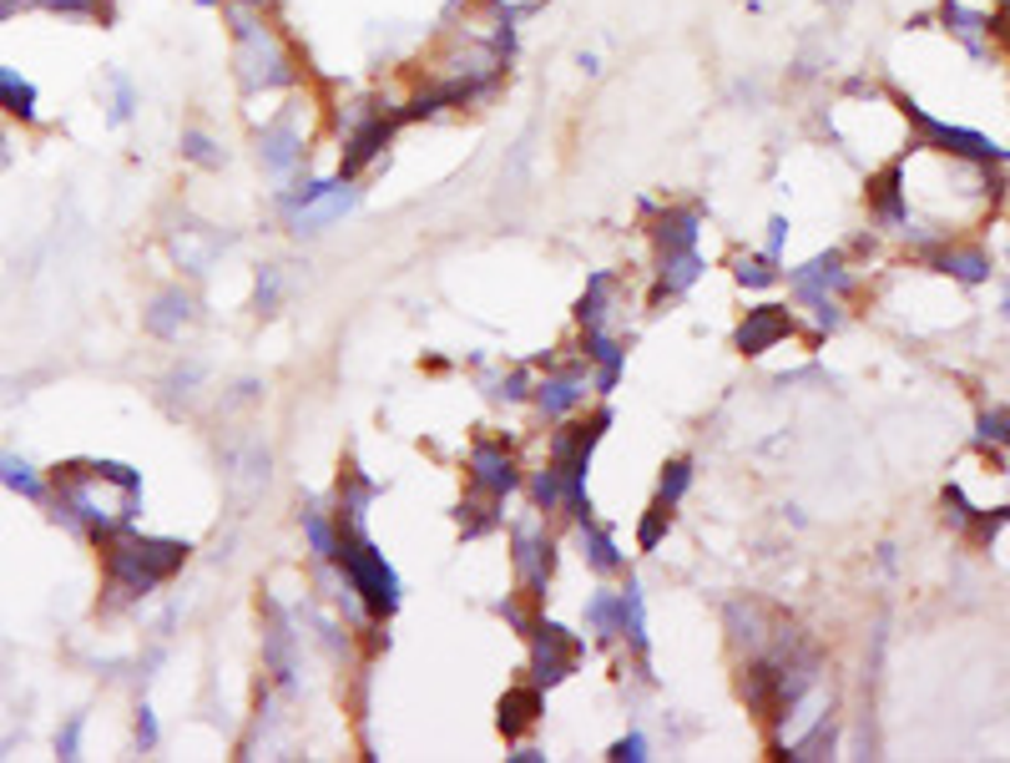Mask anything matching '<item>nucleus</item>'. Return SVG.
I'll list each match as a JSON object with an SVG mask.
<instances>
[{"mask_svg":"<svg viewBox=\"0 0 1010 763\" xmlns=\"http://www.w3.org/2000/svg\"><path fill=\"white\" fill-rule=\"evenodd\" d=\"M980 441H1006V415H1000V410H996V415H986V420H980Z\"/></svg>","mask_w":1010,"mask_h":763,"instance_id":"a19ab883","label":"nucleus"},{"mask_svg":"<svg viewBox=\"0 0 1010 763\" xmlns=\"http://www.w3.org/2000/svg\"><path fill=\"white\" fill-rule=\"evenodd\" d=\"M788 284L798 288V298H814V294H849V288H854V278H849V268H844V258H839V253H819L814 263L794 268V274H788Z\"/></svg>","mask_w":1010,"mask_h":763,"instance_id":"1a4fd4ad","label":"nucleus"},{"mask_svg":"<svg viewBox=\"0 0 1010 763\" xmlns=\"http://www.w3.org/2000/svg\"><path fill=\"white\" fill-rule=\"evenodd\" d=\"M36 107H41L36 86L25 82L15 66H0V112L15 121H36Z\"/></svg>","mask_w":1010,"mask_h":763,"instance_id":"f3484780","label":"nucleus"},{"mask_svg":"<svg viewBox=\"0 0 1010 763\" xmlns=\"http://www.w3.org/2000/svg\"><path fill=\"white\" fill-rule=\"evenodd\" d=\"M586 531V566H592V572H621V566H627V551H617V541H612V531H606V526H592L586 521L582 526Z\"/></svg>","mask_w":1010,"mask_h":763,"instance_id":"5701e85b","label":"nucleus"},{"mask_svg":"<svg viewBox=\"0 0 1010 763\" xmlns=\"http://www.w3.org/2000/svg\"><path fill=\"white\" fill-rule=\"evenodd\" d=\"M394 121L400 117H369L364 127H354V137H349V152H344V168H339V178H354L364 162H374L380 157V147L394 137Z\"/></svg>","mask_w":1010,"mask_h":763,"instance_id":"4468645a","label":"nucleus"},{"mask_svg":"<svg viewBox=\"0 0 1010 763\" xmlns=\"http://www.w3.org/2000/svg\"><path fill=\"white\" fill-rule=\"evenodd\" d=\"M612 294H617V278H612V274H592V284H586V298H582V309H576V319H582L586 329H602Z\"/></svg>","mask_w":1010,"mask_h":763,"instance_id":"a878e982","label":"nucleus"},{"mask_svg":"<svg viewBox=\"0 0 1010 763\" xmlns=\"http://www.w3.org/2000/svg\"><path fill=\"white\" fill-rule=\"evenodd\" d=\"M904 112H910V121H915L919 131H925V147H939V152L960 157V162H1000V147L990 142V137H980V131H965V127H945L939 117H929V112H919L915 102H904Z\"/></svg>","mask_w":1010,"mask_h":763,"instance_id":"39448f33","label":"nucleus"},{"mask_svg":"<svg viewBox=\"0 0 1010 763\" xmlns=\"http://www.w3.org/2000/svg\"><path fill=\"white\" fill-rule=\"evenodd\" d=\"M551 537H541L535 526H525V531H515V576L525 582V592H546V582H551Z\"/></svg>","mask_w":1010,"mask_h":763,"instance_id":"6e6552de","label":"nucleus"},{"mask_svg":"<svg viewBox=\"0 0 1010 763\" xmlns=\"http://www.w3.org/2000/svg\"><path fill=\"white\" fill-rule=\"evenodd\" d=\"M662 526H667V506L657 501L652 511H647V521H642V531H637V541H642V551H652L657 541H662Z\"/></svg>","mask_w":1010,"mask_h":763,"instance_id":"4c0bfd02","label":"nucleus"},{"mask_svg":"<svg viewBox=\"0 0 1010 763\" xmlns=\"http://www.w3.org/2000/svg\"><path fill=\"white\" fill-rule=\"evenodd\" d=\"M945 25H950V31L975 51V56L986 51V15H970V11H960L955 0H945Z\"/></svg>","mask_w":1010,"mask_h":763,"instance_id":"bb28decb","label":"nucleus"},{"mask_svg":"<svg viewBox=\"0 0 1010 763\" xmlns=\"http://www.w3.org/2000/svg\"><path fill=\"white\" fill-rule=\"evenodd\" d=\"M233 21H238V66H243V82L248 86H284L288 76V56L284 46L274 41V31L263 21H253L248 11H233Z\"/></svg>","mask_w":1010,"mask_h":763,"instance_id":"20e7f679","label":"nucleus"},{"mask_svg":"<svg viewBox=\"0 0 1010 763\" xmlns=\"http://www.w3.org/2000/svg\"><path fill=\"white\" fill-rule=\"evenodd\" d=\"M354 203H359V192L349 188V182H339L333 192H323V198H313V203L298 208V213H294V227H298V233H319V227L339 223L344 213H354Z\"/></svg>","mask_w":1010,"mask_h":763,"instance_id":"ddd939ff","label":"nucleus"},{"mask_svg":"<svg viewBox=\"0 0 1010 763\" xmlns=\"http://www.w3.org/2000/svg\"><path fill=\"white\" fill-rule=\"evenodd\" d=\"M586 627H592L602 643H612V637L621 633V592H596L592 602H586Z\"/></svg>","mask_w":1010,"mask_h":763,"instance_id":"393cba45","label":"nucleus"},{"mask_svg":"<svg viewBox=\"0 0 1010 763\" xmlns=\"http://www.w3.org/2000/svg\"><path fill=\"white\" fill-rule=\"evenodd\" d=\"M137 743L142 749H157V718H152V708H137Z\"/></svg>","mask_w":1010,"mask_h":763,"instance_id":"ea45409f","label":"nucleus"},{"mask_svg":"<svg viewBox=\"0 0 1010 763\" xmlns=\"http://www.w3.org/2000/svg\"><path fill=\"white\" fill-rule=\"evenodd\" d=\"M688 486H692V460H672V466L662 470V486H657V501L672 511V506L688 496Z\"/></svg>","mask_w":1010,"mask_h":763,"instance_id":"7c9ffc66","label":"nucleus"},{"mask_svg":"<svg viewBox=\"0 0 1010 763\" xmlns=\"http://www.w3.org/2000/svg\"><path fill=\"white\" fill-rule=\"evenodd\" d=\"M794 335V314L778 309V304H763V309H753L748 319H743V329H737V349L743 354H763V349H773L778 339Z\"/></svg>","mask_w":1010,"mask_h":763,"instance_id":"9d476101","label":"nucleus"},{"mask_svg":"<svg viewBox=\"0 0 1010 763\" xmlns=\"http://www.w3.org/2000/svg\"><path fill=\"white\" fill-rule=\"evenodd\" d=\"M304 531H309V541H313V557H319L323 566H333V561H339V526H329L319 511H304Z\"/></svg>","mask_w":1010,"mask_h":763,"instance_id":"c756f323","label":"nucleus"},{"mask_svg":"<svg viewBox=\"0 0 1010 763\" xmlns=\"http://www.w3.org/2000/svg\"><path fill=\"white\" fill-rule=\"evenodd\" d=\"M496 394H506V400H521V394H525V370L506 374V380H500V390H496Z\"/></svg>","mask_w":1010,"mask_h":763,"instance_id":"37998d69","label":"nucleus"},{"mask_svg":"<svg viewBox=\"0 0 1010 763\" xmlns=\"http://www.w3.org/2000/svg\"><path fill=\"white\" fill-rule=\"evenodd\" d=\"M339 566L349 576V592H359L374 617H390L400 607V576L384 561V551H374V541L364 537V526H339Z\"/></svg>","mask_w":1010,"mask_h":763,"instance_id":"7ed1b4c3","label":"nucleus"},{"mask_svg":"<svg viewBox=\"0 0 1010 763\" xmlns=\"http://www.w3.org/2000/svg\"><path fill=\"white\" fill-rule=\"evenodd\" d=\"M784 239H788V223H784V218H773V223H768V258H778V253H784Z\"/></svg>","mask_w":1010,"mask_h":763,"instance_id":"79ce46f5","label":"nucleus"},{"mask_svg":"<svg viewBox=\"0 0 1010 763\" xmlns=\"http://www.w3.org/2000/svg\"><path fill=\"white\" fill-rule=\"evenodd\" d=\"M935 268L939 274H950V278H960V284H986L990 278V258L980 248H945L935 258Z\"/></svg>","mask_w":1010,"mask_h":763,"instance_id":"4be33fe9","label":"nucleus"},{"mask_svg":"<svg viewBox=\"0 0 1010 763\" xmlns=\"http://www.w3.org/2000/svg\"><path fill=\"white\" fill-rule=\"evenodd\" d=\"M142 511V470L121 460H86L56 470V521L72 531H92L96 541L121 531Z\"/></svg>","mask_w":1010,"mask_h":763,"instance_id":"f257e3e1","label":"nucleus"},{"mask_svg":"<svg viewBox=\"0 0 1010 763\" xmlns=\"http://www.w3.org/2000/svg\"><path fill=\"white\" fill-rule=\"evenodd\" d=\"M541 688H515L500 698V733H521V728H531L535 718H541Z\"/></svg>","mask_w":1010,"mask_h":763,"instance_id":"6ab92c4d","label":"nucleus"},{"mask_svg":"<svg viewBox=\"0 0 1010 763\" xmlns=\"http://www.w3.org/2000/svg\"><path fill=\"white\" fill-rule=\"evenodd\" d=\"M188 319H192V298L182 294V288H167V294L157 298V309L147 314V329H152V335H162V339H172Z\"/></svg>","mask_w":1010,"mask_h":763,"instance_id":"aec40b11","label":"nucleus"},{"mask_svg":"<svg viewBox=\"0 0 1010 763\" xmlns=\"http://www.w3.org/2000/svg\"><path fill=\"white\" fill-rule=\"evenodd\" d=\"M586 359H596V390L602 394L617 390L621 364H627V349L606 335V329H586Z\"/></svg>","mask_w":1010,"mask_h":763,"instance_id":"2eb2a0df","label":"nucleus"},{"mask_svg":"<svg viewBox=\"0 0 1010 763\" xmlns=\"http://www.w3.org/2000/svg\"><path fill=\"white\" fill-rule=\"evenodd\" d=\"M248 6H258V0H248Z\"/></svg>","mask_w":1010,"mask_h":763,"instance_id":"49530a36","label":"nucleus"},{"mask_svg":"<svg viewBox=\"0 0 1010 763\" xmlns=\"http://www.w3.org/2000/svg\"><path fill=\"white\" fill-rule=\"evenodd\" d=\"M778 278V258H737V284L768 288Z\"/></svg>","mask_w":1010,"mask_h":763,"instance_id":"72a5a7b5","label":"nucleus"},{"mask_svg":"<svg viewBox=\"0 0 1010 763\" xmlns=\"http://www.w3.org/2000/svg\"><path fill=\"white\" fill-rule=\"evenodd\" d=\"M182 561H188L182 541H152V537H131V531H111L107 537V586L117 602H131V596H147L152 586H162Z\"/></svg>","mask_w":1010,"mask_h":763,"instance_id":"f03ea898","label":"nucleus"},{"mask_svg":"<svg viewBox=\"0 0 1010 763\" xmlns=\"http://www.w3.org/2000/svg\"><path fill=\"white\" fill-rule=\"evenodd\" d=\"M6 162H11V152H6V137H0V168H6Z\"/></svg>","mask_w":1010,"mask_h":763,"instance_id":"a18cd8bd","label":"nucleus"},{"mask_svg":"<svg viewBox=\"0 0 1010 763\" xmlns=\"http://www.w3.org/2000/svg\"><path fill=\"white\" fill-rule=\"evenodd\" d=\"M82 728H86V718L76 713L72 723L56 733V753H61V759H82Z\"/></svg>","mask_w":1010,"mask_h":763,"instance_id":"f704fd0d","label":"nucleus"},{"mask_svg":"<svg viewBox=\"0 0 1010 763\" xmlns=\"http://www.w3.org/2000/svg\"><path fill=\"white\" fill-rule=\"evenodd\" d=\"M0 486L25 496V501H46V480L36 476V466H25L21 455H11V451H0Z\"/></svg>","mask_w":1010,"mask_h":763,"instance_id":"412c9836","label":"nucleus"},{"mask_svg":"<svg viewBox=\"0 0 1010 763\" xmlns=\"http://www.w3.org/2000/svg\"><path fill=\"white\" fill-rule=\"evenodd\" d=\"M531 637H535V657H531L535 688H556L561 678H571L576 657H582V643H576L566 627H556V622H541V627H531Z\"/></svg>","mask_w":1010,"mask_h":763,"instance_id":"423d86ee","label":"nucleus"},{"mask_svg":"<svg viewBox=\"0 0 1010 763\" xmlns=\"http://www.w3.org/2000/svg\"><path fill=\"white\" fill-rule=\"evenodd\" d=\"M515 763H546V753H541V749H521V753H515Z\"/></svg>","mask_w":1010,"mask_h":763,"instance_id":"c03bdc74","label":"nucleus"},{"mask_svg":"<svg viewBox=\"0 0 1010 763\" xmlns=\"http://www.w3.org/2000/svg\"><path fill=\"white\" fill-rule=\"evenodd\" d=\"M470 486L486 496V501H506L515 486H521V470H515L511 451L496 441H480L470 451Z\"/></svg>","mask_w":1010,"mask_h":763,"instance_id":"0eeeda50","label":"nucleus"},{"mask_svg":"<svg viewBox=\"0 0 1010 763\" xmlns=\"http://www.w3.org/2000/svg\"><path fill=\"white\" fill-rule=\"evenodd\" d=\"M612 759H617V763H642V759H652V753H647L642 733H627V739L612 743Z\"/></svg>","mask_w":1010,"mask_h":763,"instance_id":"e433bc0d","label":"nucleus"},{"mask_svg":"<svg viewBox=\"0 0 1010 763\" xmlns=\"http://www.w3.org/2000/svg\"><path fill=\"white\" fill-rule=\"evenodd\" d=\"M702 274V258L698 248L692 253H678V258H662V294H682V288H692Z\"/></svg>","mask_w":1010,"mask_h":763,"instance_id":"cd10ccee","label":"nucleus"},{"mask_svg":"<svg viewBox=\"0 0 1010 763\" xmlns=\"http://www.w3.org/2000/svg\"><path fill=\"white\" fill-rule=\"evenodd\" d=\"M182 157L202 162V168H217V162H223V152L213 147V137H208V131H182Z\"/></svg>","mask_w":1010,"mask_h":763,"instance_id":"473e14b6","label":"nucleus"},{"mask_svg":"<svg viewBox=\"0 0 1010 763\" xmlns=\"http://www.w3.org/2000/svg\"><path fill=\"white\" fill-rule=\"evenodd\" d=\"M582 400H586V374L582 370H556V374H546V380L535 384V405H541V415L546 420L571 415Z\"/></svg>","mask_w":1010,"mask_h":763,"instance_id":"9b49d317","label":"nucleus"},{"mask_svg":"<svg viewBox=\"0 0 1010 763\" xmlns=\"http://www.w3.org/2000/svg\"><path fill=\"white\" fill-rule=\"evenodd\" d=\"M263 162L274 172H288L304 157V137H298V127H294V117H278L274 127H263Z\"/></svg>","mask_w":1010,"mask_h":763,"instance_id":"dca6fc26","label":"nucleus"},{"mask_svg":"<svg viewBox=\"0 0 1010 763\" xmlns=\"http://www.w3.org/2000/svg\"><path fill=\"white\" fill-rule=\"evenodd\" d=\"M274 304H278V274H274V268H263V278H258V309L274 314Z\"/></svg>","mask_w":1010,"mask_h":763,"instance_id":"58836bf2","label":"nucleus"},{"mask_svg":"<svg viewBox=\"0 0 1010 763\" xmlns=\"http://www.w3.org/2000/svg\"><path fill=\"white\" fill-rule=\"evenodd\" d=\"M631 647H637V657H647V607H642V586L627 582V592H621V633Z\"/></svg>","mask_w":1010,"mask_h":763,"instance_id":"b1692460","label":"nucleus"},{"mask_svg":"<svg viewBox=\"0 0 1010 763\" xmlns=\"http://www.w3.org/2000/svg\"><path fill=\"white\" fill-rule=\"evenodd\" d=\"M268 617H274V627H268V663H274V672L288 682V672H294V653H288V643H294V633H288V622L278 607H268Z\"/></svg>","mask_w":1010,"mask_h":763,"instance_id":"c85d7f7f","label":"nucleus"},{"mask_svg":"<svg viewBox=\"0 0 1010 763\" xmlns=\"http://www.w3.org/2000/svg\"><path fill=\"white\" fill-rule=\"evenodd\" d=\"M111 92H117V102H111V121H127L131 112H137V92H131L127 76H111Z\"/></svg>","mask_w":1010,"mask_h":763,"instance_id":"c9c22d12","label":"nucleus"},{"mask_svg":"<svg viewBox=\"0 0 1010 763\" xmlns=\"http://www.w3.org/2000/svg\"><path fill=\"white\" fill-rule=\"evenodd\" d=\"M561 496H566V480H561L556 466H546L541 476L531 480V501H535V511H561Z\"/></svg>","mask_w":1010,"mask_h":763,"instance_id":"2f4dec72","label":"nucleus"},{"mask_svg":"<svg viewBox=\"0 0 1010 763\" xmlns=\"http://www.w3.org/2000/svg\"><path fill=\"white\" fill-rule=\"evenodd\" d=\"M698 233H702L698 208H672V213H662V218H657V227H652L657 253H662V258L692 253V248H698Z\"/></svg>","mask_w":1010,"mask_h":763,"instance_id":"f8f14e48","label":"nucleus"},{"mask_svg":"<svg viewBox=\"0 0 1010 763\" xmlns=\"http://www.w3.org/2000/svg\"><path fill=\"white\" fill-rule=\"evenodd\" d=\"M374 496H380L374 480H364L359 470H344V480H339V526H364V506Z\"/></svg>","mask_w":1010,"mask_h":763,"instance_id":"a211bd4d","label":"nucleus"}]
</instances>
